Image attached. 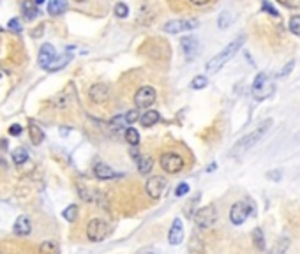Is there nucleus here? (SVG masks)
<instances>
[{
  "label": "nucleus",
  "instance_id": "obj_1",
  "mask_svg": "<svg viewBox=\"0 0 300 254\" xmlns=\"http://www.w3.org/2000/svg\"><path fill=\"white\" fill-rule=\"evenodd\" d=\"M244 41H245V35H238V37H235L232 42H228V46L223 48V50H221L219 53L214 57V59H210L207 62V71L210 72V74H214V72L219 71L224 64L230 62V60L235 57V53H237V51L242 48Z\"/></svg>",
  "mask_w": 300,
  "mask_h": 254
},
{
  "label": "nucleus",
  "instance_id": "obj_2",
  "mask_svg": "<svg viewBox=\"0 0 300 254\" xmlns=\"http://www.w3.org/2000/svg\"><path fill=\"white\" fill-rule=\"evenodd\" d=\"M270 127H272V119L263 120V122L260 124V126L256 127L253 132H249V134L244 136L242 140L237 141V145L232 148V156L235 157V156H240V154L247 152L251 147H254V145L258 143V141H262V138L267 134V132H268V129H270Z\"/></svg>",
  "mask_w": 300,
  "mask_h": 254
},
{
  "label": "nucleus",
  "instance_id": "obj_3",
  "mask_svg": "<svg viewBox=\"0 0 300 254\" xmlns=\"http://www.w3.org/2000/svg\"><path fill=\"white\" fill-rule=\"evenodd\" d=\"M110 231H111L110 224L106 221L98 219V217L87 224V237H89L90 242H102L110 235Z\"/></svg>",
  "mask_w": 300,
  "mask_h": 254
},
{
  "label": "nucleus",
  "instance_id": "obj_4",
  "mask_svg": "<svg viewBox=\"0 0 300 254\" xmlns=\"http://www.w3.org/2000/svg\"><path fill=\"white\" fill-rule=\"evenodd\" d=\"M253 94H254V99L256 101H263V99L270 97L274 94V85L270 83L267 72H260L258 76L254 78V83H253Z\"/></svg>",
  "mask_w": 300,
  "mask_h": 254
},
{
  "label": "nucleus",
  "instance_id": "obj_5",
  "mask_svg": "<svg viewBox=\"0 0 300 254\" xmlns=\"http://www.w3.org/2000/svg\"><path fill=\"white\" fill-rule=\"evenodd\" d=\"M217 221V210L214 205H207V207L198 208L195 214V222L198 228H210Z\"/></svg>",
  "mask_w": 300,
  "mask_h": 254
},
{
  "label": "nucleus",
  "instance_id": "obj_6",
  "mask_svg": "<svg viewBox=\"0 0 300 254\" xmlns=\"http://www.w3.org/2000/svg\"><path fill=\"white\" fill-rule=\"evenodd\" d=\"M161 168L165 169L166 173H180L182 168H184V159H182L178 154L175 152H166L161 156V161H159Z\"/></svg>",
  "mask_w": 300,
  "mask_h": 254
},
{
  "label": "nucleus",
  "instance_id": "obj_7",
  "mask_svg": "<svg viewBox=\"0 0 300 254\" xmlns=\"http://www.w3.org/2000/svg\"><path fill=\"white\" fill-rule=\"evenodd\" d=\"M251 212H253V205L249 201H237V203H233L232 210H230V219L235 226L244 224L247 217L251 216Z\"/></svg>",
  "mask_w": 300,
  "mask_h": 254
},
{
  "label": "nucleus",
  "instance_id": "obj_8",
  "mask_svg": "<svg viewBox=\"0 0 300 254\" xmlns=\"http://www.w3.org/2000/svg\"><path fill=\"white\" fill-rule=\"evenodd\" d=\"M200 27V21L198 20H169L165 23V32L168 34H180V32H187V30H195Z\"/></svg>",
  "mask_w": 300,
  "mask_h": 254
},
{
  "label": "nucleus",
  "instance_id": "obj_9",
  "mask_svg": "<svg viewBox=\"0 0 300 254\" xmlns=\"http://www.w3.org/2000/svg\"><path fill=\"white\" fill-rule=\"evenodd\" d=\"M156 99H157L156 89L148 87V85L138 89V92L134 94V104L138 108H148V106H152L156 102Z\"/></svg>",
  "mask_w": 300,
  "mask_h": 254
},
{
  "label": "nucleus",
  "instance_id": "obj_10",
  "mask_svg": "<svg viewBox=\"0 0 300 254\" xmlns=\"http://www.w3.org/2000/svg\"><path fill=\"white\" fill-rule=\"evenodd\" d=\"M57 59H59V55H57V50L53 46H51L50 42H44L41 46V50H39V65H41L42 69H48L50 71L51 65L57 62Z\"/></svg>",
  "mask_w": 300,
  "mask_h": 254
},
{
  "label": "nucleus",
  "instance_id": "obj_11",
  "mask_svg": "<svg viewBox=\"0 0 300 254\" xmlns=\"http://www.w3.org/2000/svg\"><path fill=\"white\" fill-rule=\"evenodd\" d=\"M166 186H168V182H166L165 177H161V175H156V177H150L147 180V186H145V190H147V194L150 196L152 199H157L163 192H165Z\"/></svg>",
  "mask_w": 300,
  "mask_h": 254
},
{
  "label": "nucleus",
  "instance_id": "obj_12",
  "mask_svg": "<svg viewBox=\"0 0 300 254\" xmlns=\"http://www.w3.org/2000/svg\"><path fill=\"white\" fill-rule=\"evenodd\" d=\"M180 48H182V53L186 55L187 60H193L200 53V42H198V39L193 37V35H187V37L182 39Z\"/></svg>",
  "mask_w": 300,
  "mask_h": 254
},
{
  "label": "nucleus",
  "instance_id": "obj_13",
  "mask_svg": "<svg viewBox=\"0 0 300 254\" xmlns=\"http://www.w3.org/2000/svg\"><path fill=\"white\" fill-rule=\"evenodd\" d=\"M89 97L92 99L94 102H98V104L106 102L110 99V89H108V85H102V83L92 85L89 90Z\"/></svg>",
  "mask_w": 300,
  "mask_h": 254
},
{
  "label": "nucleus",
  "instance_id": "obj_14",
  "mask_svg": "<svg viewBox=\"0 0 300 254\" xmlns=\"http://www.w3.org/2000/svg\"><path fill=\"white\" fill-rule=\"evenodd\" d=\"M182 240H184V226H182L180 219H175L171 228H169L168 233V242L171 246H180Z\"/></svg>",
  "mask_w": 300,
  "mask_h": 254
},
{
  "label": "nucleus",
  "instance_id": "obj_15",
  "mask_svg": "<svg viewBox=\"0 0 300 254\" xmlns=\"http://www.w3.org/2000/svg\"><path fill=\"white\" fill-rule=\"evenodd\" d=\"M13 231L14 235L18 237H27L30 231H32V222L27 216H20L16 221H14V226H13Z\"/></svg>",
  "mask_w": 300,
  "mask_h": 254
},
{
  "label": "nucleus",
  "instance_id": "obj_16",
  "mask_svg": "<svg viewBox=\"0 0 300 254\" xmlns=\"http://www.w3.org/2000/svg\"><path fill=\"white\" fill-rule=\"evenodd\" d=\"M94 175L99 178V180H111V178L119 177V175L115 173V169H111L108 164L104 162H98V164L94 166Z\"/></svg>",
  "mask_w": 300,
  "mask_h": 254
},
{
  "label": "nucleus",
  "instance_id": "obj_17",
  "mask_svg": "<svg viewBox=\"0 0 300 254\" xmlns=\"http://www.w3.org/2000/svg\"><path fill=\"white\" fill-rule=\"evenodd\" d=\"M67 9V0H50L48 2V13L51 16H59Z\"/></svg>",
  "mask_w": 300,
  "mask_h": 254
},
{
  "label": "nucleus",
  "instance_id": "obj_18",
  "mask_svg": "<svg viewBox=\"0 0 300 254\" xmlns=\"http://www.w3.org/2000/svg\"><path fill=\"white\" fill-rule=\"evenodd\" d=\"M159 119H161L159 111L148 110V111H145V113L140 117V122H141V126H143V127H152L154 124L159 122Z\"/></svg>",
  "mask_w": 300,
  "mask_h": 254
},
{
  "label": "nucleus",
  "instance_id": "obj_19",
  "mask_svg": "<svg viewBox=\"0 0 300 254\" xmlns=\"http://www.w3.org/2000/svg\"><path fill=\"white\" fill-rule=\"evenodd\" d=\"M136 162H138V171H140L141 175H148L152 171V166H154L152 157L140 156V157H136Z\"/></svg>",
  "mask_w": 300,
  "mask_h": 254
},
{
  "label": "nucleus",
  "instance_id": "obj_20",
  "mask_svg": "<svg viewBox=\"0 0 300 254\" xmlns=\"http://www.w3.org/2000/svg\"><path fill=\"white\" fill-rule=\"evenodd\" d=\"M11 157H13V162H14V164L21 166V164H25V162L29 161V152H27V148L18 147L16 150H13Z\"/></svg>",
  "mask_w": 300,
  "mask_h": 254
},
{
  "label": "nucleus",
  "instance_id": "obj_21",
  "mask_svg": "<svg viewBox=\"0 0 300 254\" xmlns=\"http://www.w3.org/2000/svg\"><path fill=\"white\" fill-rule=\"evenodd\" d=\"M29 132H30V140H32V143H34V145L42 143V140H44V132H42L41 127L35 126V124L32 122V124H30V127H29Z\"/></svg>",
  "mask_w": 300,
  "mask_h": 254
},
{
  "label": "nucleus",
  "instance_id": "obj_22",
  "mask_svg": "<svg viewBox=\"0 0 300 254\" xmlns=\"http://www.w3.org/2000/svg\"><path fill=\"white\" fill-rule=\"evenodd\" d=\"M39 253H41V254H60L59 244H57V242H53V240L42 242L41 247H39Z\"/></svg>",
  "mask_w": 300,
  "mask_h": 254
},
{
  "label": "nucleus",
  "instance_id": "obj_23",
  "mask_svg": "<svg viewBox=\"0 0 300 254\" xmlns=\"http://www.w3.org/2000/svg\"><path fill=\"white\" fill-rule=\"evenodd\" d=\"M21 11H23V14H25V20H35V18L39 16V9L34 7V5L30 4V2H23L21 4Z\"/></svg>",
  "mask_w": 300,
  "mask_h": 254
},
{
  "label": "nucleus",
  "instance_id": "obj_24",
  "mask_svg": "<svg viewBox=\"0 0 300 254\" xmlns=\"http://www.w3.org/2000/svg\"><path fill=\"white\" fill-rule=\"evenodd\" d=\"M233 21H235V16H233L232 13H228V11H223V13L219 14V18H217V27L224 30V29H228Z\"/></svg>",
  "mask_w": 300,
  "mask_h": 254
},
{
  "label": "nucleus",
  "instance_id": "obj_25",
  "mask_svg": "<svg viewBox=\"0 0 300 254\" xmlns=\"http://www.w3.org/2000/svg\"><path fill=\"white\" fill-rule=\"evenodd\" d=\"M126 141L129 145H133V147H136V145L140 143V132L136 131L134 127H127L126 129Z\"/></svg>",
  "mask_w": 300,
  "mask_h": 254
},
{
  "label": "nucleus",
  "instance_id": "obj_26",
  "mask_svg": "<svg viewBox=\"0 0 300 254\" xmlns=\"http://www.w3.org/2000/svg\"><path fill=\"white\" fill-rule=\"evenodd\" d=\"M253 240H254V246H256V249L258 251L265 249V237H263L262 228H256L253 231Z\"/></svg>",
  "mask_w": 300,
  "mask_h": 254
},
{
  "label": "nucleus",
  "instance_id": "obj_27",
  "mask_svg": "<svg viewBox=\"0 0 300 254\" xmlns=\"http://www.w3.org/2000/svg\"><path fill=\"white\" fill-rule=\"evenodd\" d=\"M62 216H64V219L67 221V222H74V221H76V217H78V207H76V205H69L67 208H64Z\"/></svg>",
  "mask_w": 300,
  "mask_h": 254
},
{
  "label": "nucleus",
  "instance_id": "obj_28",
  "mask_svg": "<svg viewBox=\"0 0 300 254\" xmlns=\"http://www.w3.org/2000/svg\"><path fill=\"white\" fill-rule=\"evenodd\" d=\"M207 85H208L207 76H196V78H193V81H191V89L201 90V89H205Z\"/></svg>",
  "mask_w": 300,
  "mask_h": 254
},
{
  "label": "nucleus",
  "instance_id": "obj_29",
  "mask_svg": "<svg viewBox=\"0 0 300 254\" xmlns=\"http://www.w3.org/2000/svg\"><path fill=\"white\" fill-rule=\"evenodd\" d=\"M288 29L300 37V16H293L292 20H290V23H288Z\"/></svg>",
  "mask_w": 300,
  "mask_h": 254
},
{
  "label": "nucleus",
  "instance_id": "obj_30",
  "mask_svg": "<svg viewBox=\"0 0 300 254\" xmlns=\"http://www.w3.org/2000/svg\"><path fill=\"white\" fill-rule=\"evenodd\" d=\"M111 129H122V127H129V124H127L126 120V115L124 117H115L113 120H111Z\"/></svg>",
  "mask_w": 300,
  "mask_h": 254
},
{
  "label": "nucleus",
  "instance_id": "obj_31",
  "mask_svg": "<svg viewBox=\"0 0 300 254\" xmlns=\"http://www.w3.org/2000/svg\"><path fill=\"white\" fill-rule=\"evenodd\" d=\"M115 14H117L119 18H126L127 14H129V7H127L126 4H122V2H120V4L115 5Z\"/></svg>",
  "mask_w": 300,
  "mask_h": 254
},
{
  "label": "nucleus",
  "instance_id": "obj_32",
  "mask_svg": "<svg viewBox=\"0 0 300 254\" xmlns=\"http://www.w3.org/2000/svg\"><path fill=\"white\" fill-rule=\"evenodd\" d=\"M293 67H295V60H290V62H288L286 65H284V67L281 69V72H279V74H277V76H279V78L288 76V74L292 72V69H293Z\"/></svg>",
  "mask_w": 300,
  "mask_h": 254
},
{
  "label": "nucleus",
  "instance_id": "obj_33",
  "mask_svg": "<svg viewBox=\"0 0 300 254\" xmlns=\"http://www.w3.org/2000/svg\"><path fill=\"white\" fill-rule=\"evenodd\" d=\"M7 29H9V30H13V32H21L20 20H18V18H13V20H9V23H7Z\"/></svg>",
  "mask_w": 300,
  "mask_h": 254
},
{
  "label": "nucleus",
  "instance_id": "obj_34",
  "mask_svg": "<svg viewBox=\"0 0 300 254\" xmlns=\"http://www.w3.org/2000/svg\"><path fill=\"white\" fill-rule=\"evenodd\" d=\"M187 192H189V186L186 182L178 184V187L175 189V196H186Z\"/></svg>",
  "mask_w": 300,
  "mask_h": 254
},
{
  "label": "nucleus",
  "instance_id": "obj_35",
  "mask_svg": "<svg viewBox=\"0 0 300 254\" xmlns=\"http://www.w3.org/2000/svg\"><path fill=\"white\" fill-rule=\"evenodd\" d=\"M126 120H127V124H129V126H131L133 122H136V120H138V111H136V110L127 111V113H126Z\"/></svg>",
  "mask_w": 300,
  "mask_h": 254
},
{
  "label": "nucleus",
  "instance_id": "obj_36",
  "mask_svg": "<svg viewBox=\"0 0 300 254\" xmlns=\"http://www.w3.org/2000/svg\"><path fill=\"white\" fill-rule=\"evenodd\" d=\"M21 131H23V127L18 126V124H13V126L9 127V134H11V136H20Z\"/></svg>",
  "mask_w": 300,
  "mask_h": 254
},
{
  "label": "nucleus",
  "instance_id": "obj_37",
  "mask_svg": "<svg viewBox=\"0 0 300 254\" xmlns=\"http://www.w3.org/2000/svg\"><path fill=\"white\" fill-rule=\"evenodd\" d=\"M263 9H265L267 13H270L272 16H279V13H277V11H275V9L272 7V5L268 4V2H263Z\"/></svg>",
  "mask_w": 300,
  "mask_h": 254
},
{
  "label": "nucleus",
  "instance_id": "obj_38",
  "mask_svg": "<svg viewBox=\"0 0 300 254\" xmlns=\"http://www.w3.org/2000/svg\"><path fill=\"white\" fill-rule=\"evenodd\" d=\"M277 2H279L281 5H284V7H293V5H295L293 0H277Z\"/></svg>",
  "mask_w": 300,
  "mask_h": 254
},
{
  "label": "nucleus",
  "instance_id": "obj_39",
  "mask_svg": "<svg viewBox=\"0 0 300 254\" xmlns=\"http://www.w3.org/2000/svg\"><path fill=\"white\" fill-rule=\"evenodd\" d=\"M191 4L193 5H207L208 2H210V0H189Z\"/></svg>",
  "mask_w": 300,
  "mask_h": 254
},
{
  "label": "nucleus",
  "instance_id": "obj_40",
  "mask_svg": "<svg viewBox=\"0 0 300 254\" xmlns=\"http://www.w3.org/2000/svg\"><path fill=\"white\" fill-rule=\"evenodd\" d=\"M268 178H272V180H279V178H281V171H274V173H268Z\"/></svg>",
  "mask_w": 300,
  "mask_h": 254
},
{
  "label": "nucleus",
  "instance_id": "obj_41",
  "mask_svg": "<svg viewBox=\"0 0 300 254\" xmlns=\"http://www.w3.org/2000/svg\"><path fill=\"white\" fill-rule=\"evenodd\" d=\"M34 2H35V4H37V5H41V4H44V0H34Z\"/></svg>",
  "mask_w": 300,
  "mask_h": 254
}]
</instances>
